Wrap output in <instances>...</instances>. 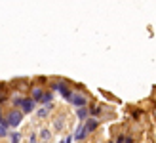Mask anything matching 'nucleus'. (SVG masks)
Here are the masks:
<instances>
[{
  "label": "nucleus",
  "instance_id": "f257e3e1",
  "mask_svg": "<svg viewBox=\"0 0 156 143\" xmlns=\"http://www.w3.org/2000/svg\"><path fill=\"white\" fill-rule=\"evenodd\" d=\"M23 120V113L21 111H10L6 116V122H8V128H17Z\"/></svg>",
  "mask_w": 156,
  "mask_h": 143
},
{
  "label": "nucleus",
  "instance_id": "f03ea898",
  "mask_svg": "<svg viewBox=\"0 0 156 143\" xmlns=\"http://www.w3.org/2000/svg\"><path fill=\"white\" fill-rule=\"evenodd\" d=\"M69 101H71V105H74V107H86V103H88V97H86L84 94H71Z\"/></svg>",
  "mask_w": 156,
  "mask_h": 143
},
{
  "label": "nucleus",
  "instance_id": "7ed1b4c3",
  "mask_svg": "<svg viewBox=\"0 0 156 143\" xmlns=\"http://www.w3.org/2000/svg\"><path fill=\"white\" fill-rule=\"evenodd\" d=\"M34 105H36V101L33 99V97H23V101H21V113H25V115H29V113H33L34 111Z\"/></svg>",
  "mask_w": 156,
  "mask_h": 143
},
{
  "label": "nucleus",
  "instance_id": "20e7f679",
  "mask_svg": "<svg viewBox=\"0 0 156 143\" xmlns=\"http://www.w3.org/2000/svg\"><path fill=\"white\" fill-rule=\"evenodd\" d=\"M53 92H61V95H63L67 101H69V97H71V94H73L65 82H55V84H53Z\"/></svg>",
  "mask_w": 156,
  "mask_h": 143
},
{
  "label": "nucleus",
  "instance_id": "39448f33",
  "mask_svg": "<svg viewBox=\"0 0 156 143\" xmlns=\"http://www.w3.org/2000/svg\"><path fill=\"white\" fill-rule=\"evenodd\" d=\"M84 128H86V132H88V134H91V132H95L97 128H99V120H97V118L95 116H88V118H86V122H84Z\"/></svg>",
  "mask_w": 156,
  "mask_h": 143
},
{
  "label": "nucleus",
  "instance_id": "423d86ee",
  "mask_svg": "<svg viewBox=\"0 0 156 143\" xmlns=\"http://www.w3.org/2000/svg\"><path fill=\"white\" fill-rule=\"evenodd\" d=\"M86 136H88V132H86V128H84V124H80L76 128V134H74V139H78V141H82Z\"/></svg>",
  "mask_w": 156,
  "mask_h": 143
},
{
  "label": "nucleus",
  "instance_id": "0eeeda50",
  "mask_svg": "<svg viewBox=\"0 0 156 143\" xmlns=\"http://www.w3.org/2000/svg\"><path fill=\"white\" fill-rule=\"evenodd\" d=\"M42 95H44V90L42 88H33V92H30V97H33L36 103L42 101Z\"/></svg>",
  "mask_w": 156,
  "mask_h": 143
},
{
  "label": "nucleus",
  "instance_id": "6e6552de",
  "mask_svg": "<svg viewBox=\"0 0 156 143\" xmlns=\"http://www.w3.org/2000/svg\"><path fill=\"white\" fill-rule=\"evenodd\" d=\"M76 116L80 118V120H86V118L90 116V111L86 109V107H78V109H76Z\"/></svg>",
  "mask_w": 156,
  "mask_h": 143
},
{
  "label": "nucleus",
  "instance_id": "1a4fd4ad",
  "mask_svg": "<svg viewBox=\"0 0 156 143\" xmlns=\"http://www.w3.org/2000/svg\"><path fill=\"white\" fill-rule=\"evenodd\" d=\"M50 111H51V105H50V103H46V107H42L40 111H38V118L48 116V115H50Z\"/></svg>",
  "mask_w": 156,
  "mask_h": 143
},
{
  "label": "nucleus",
  "instance_id": "9d476101",
  "mask_svg": "<svg viewBox=\"0 0 156 143\" xmlns=\"http://www.w3.org/2000/svg\"><path fill=\"white\" fill-rule=\"evenodd\" d=\"M51 99H53V94H51V92H46V94L42 95V101H40V103H50Z\"/></svg>",
  "mask_w": 156,
  "mask_h": 143
},
{
  "label": "nucleus",
  "instance_id": "9b49d317",
  "mask_svg": "<svg viewBox=\"0 0 156 143\" xmlns=\"http://www.w3.org/2000/svg\"><path fill=\"white\" fill-rule=\"evenodd\" d=\"M40 138H42L44 141H50V138H51V132H50V130H40Z\"/></svg>",
  "mask_w": 156,
  "mask_h": 143
},
{
  "label": "nucleus",
  "instance_id": "f8f14e48",
  "mask_svg": "<svg viewBox=\"0 0 156 143\" xmlns=\"http://www.w3.org/2000/svg\"><path fill=\"white\" fill-rule=\"evenodd\" d=\"M63 124H65V122H63V116H59L57 120L53 122V126H55V130H57V132H59V130H63Z\"/></svg>",
  "mask_w": 156,
  "mask_h": 143
},
{
  "label": "nucleus",
  "instance_id": "ddd939ff",
  "mask_svg": "<svg viewBox=\"0 0 156 143\" xmlns=\"http://www.w3.org/2000/svg\"><path fill=\"white\" fill-rule=\"evenodd\" d=\"M101 113V109H99V105H93L91 109H90V115H93V116H97Z\"/></svg>",
  "mask_w": 156,
  "mask_h": 143
},
{
  "label": "nucleus",
  "instance_id": "4468645a",
  "mask_svg": "<svg viewBox=\"0 0 156 143\" xmlns=\"http://www.w3.org/2000/svg\"><path fill=\"white\" fill-rule=\"evenodd\" d=\"M10 138H12V143H19V141H21V136H19V134H12Z\"/></svg>",
  "mask_w": 156,
  "mask_h": 143
},
{
  "label": "nucleus",
  "instance_id": "2eb2a0df",
  "mask_svg": "<svg viewBox=\"0 0 156 143\" xmlns=\"http://www.w3.org/2000/svg\"><path fill=\"white\" fill-rule=\"evenodd\" d=\"M21 101H23V97L17 95V97H13V105H21Z\"/></svg>",
  "mask_w": 156,
  "mask_h": 143
},
{
  "label": "nucleus",
  "instance_id": "dca6fc26",
  "mask_svg": "<svg viewBox=\"0 0 156 143\" xmlns=\"http://www.w3.org/2000/svg\"><path fill=\"white\" fill-rule=\"evenodd\" d=\"M73 139H74V136H67V138H65V141H63V143H73Z\"/></svg>",
  "mask_w": 156,
  "mask_h": 143
},
{
  "label": "nucleus",
  "instance_id": "f3484780",
  "mask_svg": "<svg viewBox=\"0 0 156 143\" xmlns=\"http://www.w3.org/2000/svg\"><path fill=\"white\" fill-rule=\"evenodd\" d=\"M124 139H126V136H118V139H116V143H124Z\"/></svg>",
  "mask_w": 156,
  "mask_h": 143
},
{
  "label": "nucleus",
  "instance_id": "a211bd4d",
  "mask_svg": "<svg viewBox=\"0 0 156 143\" xmlns=\"http://www.w3.org/2000/svg\"><path fill=\"white\" fill-rule=\"evenodd\" d=\"M124 143H133V139H131V138H126V139H124Z\"/></svg>",
  "mask_w": 156,
  "mask_h": 143
},
{
  "label": "nucleus",
  "instance_id": "6ab92c4d",
  "mask_svg": "<svg viewBox=\"0 0 156 143\" xmlns=\"http://www.w3.org/2000/svg\"><path fill=\"white\" fill-rule=\"evenodd\" d=\"M108 143H112V141H108Z\"/></svg>",
  "mask_w": 156,
  "mask_h": 143
}]
</instances>
